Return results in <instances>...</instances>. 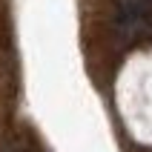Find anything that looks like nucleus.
Segmentation results:
<instances>
[]
</instances>
